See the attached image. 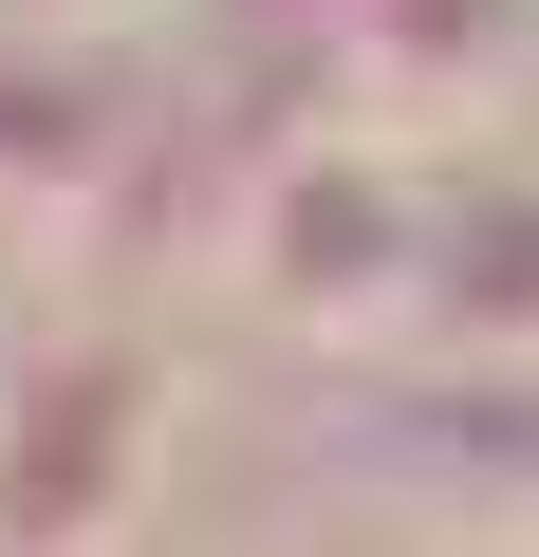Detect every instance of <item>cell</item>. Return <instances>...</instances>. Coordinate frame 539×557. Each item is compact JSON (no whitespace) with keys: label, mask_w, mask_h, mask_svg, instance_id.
Segmentation results:
<instances>
[{"label":"cell","mask_w":539,"mask_h":557,"mask_svg":"<svg viewBox=\"0 0 539 557\" xmlns=\"http://www.w3.org/2000/svg\"><path fill=\"white\" fill-rule=\"evenodd\" d=\"M149 465H168V354L20 335V372H0V557H131Z\"/></svg>","instance_id":"obj_1"},{"label":"cell","mask_w":539,"mask_h":557,"mask_svg":"<svg viewBox=\"0 0 539 557\" xmlns=\"http://www.w3.org/2000/svg\"><path fill=\"white\" fill-rule=\"evenodd\" d=\"M149 131H168V112L131 94L112 38L0 20V242H75V223H112L131 168H149Z\"/></svg>","instance_id":"obj_2"},{"label":"cell","mask_w":539,"mask_h":557,"mask_svg":"<svg viewBox=\"0 0 539 557\" xmlns=\"http://www.w3.org/2000/svg\"><path fill=\"white\" fill-rule=\"evenodd\" d=\"M0 20H38V38H112V0H0Z\"/></svg>","instance_id":"obj_3"},{"label":"cell","mask_w":539,"mask_h":557,"mask_svg":"<svg viewBox=\"0 0 539 557\" xmlns=\"http://www.w3.org/2000/svg\"><path fill=\"white\" fill-rule=\"evenodd\" d=\"M0 372H20V242H0Z\"/></svg>","instance_id":"obj_4"}]
</instances>
